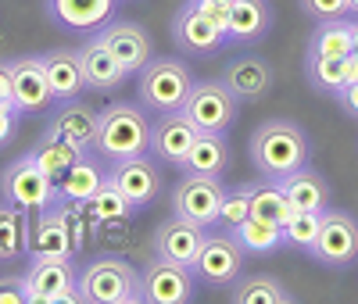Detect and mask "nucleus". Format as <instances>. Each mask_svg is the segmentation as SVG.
<instances>
[{
  "mask_svg": "<svg viewBox=\"0 0 358 304\" xmlns=\"http://www.w3.org/2000/svg\"><path fill=\"white\" fill-rule=\"evenodd\" d=\"M222 194H226L222 175H183L172 187V215H183L204 229H212Z\"/></svg>",
  "mask_w": 358,
  "mask_h": 304,
  "instance_id": "12",
  "label": "nucleus"
},
{
  "mask_svg": "<svg viewBox=\"0 0 358 304\" xmlns=\"http://www.w3.org/2000/svg\"><path fill=\"white\" fill-rule=\"evenodd\" d=\"M197 276L194 268L176 265L165 258H151L140 272V301L147 304H190L197 297Z\"/></svg>",
  "mask_w": 358,
  "mask_h": 304,
  "instance_id": "10",
  "label": "nucleus"
},
{
  "mask_svg": "<svg viewBox=\"0 0 358 304\" xmlns=\"http://www.w3.org/2000/svg\"><path fill=\"white\" fill-rule=\"evenodd\" d=\"M76 50H79V65H83V82H86V89H94V94H115V89L129 79L126 68L115 61V54L101 43L97 33L86 36V43L76 47Z\"/></svg>",
  "mask_w": 358,
  "mask_h": 304,
  "instance_id": "19",
  "label": "nucleus"
},
{
  "mask_svg": "<svg viewBox=\"0 0 358 304\" xmlns=\"http://www.w3.org/2000/svg\"><path fill=\"white\" fill-rule=\"evenodd\" d=\"M172 43L179 47V54H190V57H212L226 47V33L208 22L190 0L183 8H179V15L172 18Z\"/></svg>",
  "mask_w": 358,
  "mask_h": 304,
  "instance_id": "15",
  "label": "nucleus"
},
{
  "mask_svg": "<svg viewBox=\"0 0 358 304\" xmlns=\"http://www.w3.org/2000/svg\"><path fill=\"white\" fill-rule=\"evenodd\" d=\"M236 111H241V101L229 94V86L222 79H204L194 82L190 97L183 104V115L194 122L197 133H229Z\"/></svg>",
  "mask_w": 358,
  "mask_h": 304,
  "instance_id": "9",
  "label": "nucleus"
},
{
  "mask_svg": "<svg viewBox=\"0 0 358 304\" xmlns=\"http://www.w3.org/2000/svg\"><path fill=\"white\" fill-rule=\"evenodd\" d=\"M273 29V8L268 0H233L229 4V29H226V43H258L268 36Z\"/></svg>",
  "mask_w": 358,
  "mask_h": 304,
  "instance_id": "22",
  "label": "nucleus"
},
{
  "mask_svg": "<svg viewBox=\"0 0 358 304\" xmlns=\"http://www.w3.org/2000/svg\"><path fill=\"white\" fill-rule=\"evenodd\" d=\"M236 240H241V247L248 254H273L283 247V229L280 222H268V219H258V215H248L236 229H229Z\"/></svg>",
  "mask_w": 358,
  "mask_h": 304,
  "instance_id": "30",
  "label": "nucleus"
},
{
  "mask_svg": "<svg viewBox=\"0 0 358 304\" xmlns=\"http://www.w3.org/2000/svg\"><path fill=\"white\" fill-rule=\"evenodd\" d=\"M0 101H11V65L0 61Z\"/></svg>",
  "mask_w": 358,
  "mask_h": 304,
  "instance_id": "43",
  "label": "nucleus"
},
{
  "mask_svg": "<svg viewBox=\"0 0 358 304\" xmlns=\"http://www.w3.org/2000/svg\"><path fill=\"white\" fill-rule=\"evenodd\" d=\"M101 43L115 54V61L126 68V75H136L147 61L155 57V43H151V33H147L143 25H136V22H108L104 29H101Z\"/></svg>",
  "mask_w": 358,
  "mask_h": 304,
  "instance_id": "16",
  "label": "nucleus"
},
{
  "mask_svg": "<svg viewBox=\"0 0 358 304\" xmlns=\"http://www.w3.org/2000/svg\"><path fill=\"white\" fill-rule=\"evenodd\" d=\"M229 301L233 304H290L294 294L276 280V276H265V272H258V276H236L229 283Z\"/></svg>",
  "mask_w": 358,
  "mask_h": 304,
  "instance_id": "29",
  "label": "nucleus"
},
{
  "mask_svg": "<svg viewBox=\"0 0 358 304\" xmlns=\"http://www.w3.org/2000/svg\"><path fill=\"white\" fill-rule=\"evenodd\" d=\"M301 11L312 18V22H322V18H344L351 11L348 0H297Z\"/></svg>",
  "mask_w": 358,
  "mask_h": 304,
  "instance_id": "38",
  "label": "nucleus"
},
{
  "mask_svg": "<svg viewBox=\"0 0 358 304\" xmlns=\"http://www.w3.org/2000/svg\"><path fill=\"white\" fill-rule=\"evenodd\" d=\"M219 4H233V0H219Z\"/></svg>",
  "mask_w": 358,
  "mask_h": 304,
  "instance_id": "47",
  "label": "nucleus"
},
{
  "mask_svg": "<svg viewBox=\"0 0 358 304\" xmlns=\"http://www.w3.org/2000/svg\"><path fill=\"white\" fill-rule=\"evenodd\" d=\"M122 0H47V15L57 22L65 33H83L94 36L115 18V8Z\"/></svg>",
  "mask_w": 358,
  "mask_h": 304,
  "instance_id": "17",
  "label": "nucleus"
},
{
  "mask_svg": "<svg viewBox=\"0 0 358 304\" xmlns=\"http://www.w3.org/2000/svg\"><path fill=\"white\" fill-rule=\"evenodd\" d=\"M0 201L25 211V215H36V211L57 204L62 197H57V182L47 172H40L25 154L0 172Z\"/></svg>",
  "mask_w": 358,
  "mask_h": 304,
  "instance_id": "7",
  "label": "nucleus"
},
{
  "mask_svg": "<svg viewBox=\"0 0 358 304\" xmlns=\"http://www.w3.org/2000/svg\"><path fill=\"white\" fill-rule=\"evenodd\" d=\"M308 54L322 57H348L351 54V22L348 18H322L308 36Z\"/></svg>",
  "mask_w": 358,
  "mask_h": 304,
  "instance_id": "31",
  "label": "nucleus"
},
{
  "mask_svg": "<svg viewBox=\"0 0 358 304\" xmlns=\"http://www.w3.org/2000/svg\"><path fill=\"white\" fill-rule=\"evenodd\" d=\"M351 54H358V22H351Z\"/></svg>",
  "mask_w": 358,
  "mask_h": 304,
  "instance_id": "45",
  "label": "nucleus"
},
{
  "mask_svg": "<svg viewBox=\"0 0 358 304\" xmlns=\"http://www.w3.org/2000/svg\"><path fill=\"white\" fill-rule=\"evenodd\" d=\"M305 75L312 82V89L319 94H341L344 89V57H322V54H308L305 57Z\"/></svg>",
  "mask_w": 358,
  "mask_h": 304,
  "instance_id": "35",
  "label": "nucleus"
},
{
  "mask_svg": "<svg viewBox=\"0 0 358 304\" xmlns=\"http://www.w3.org/2000/svg\"><path fill=\"white\" fill-rule=\"evenodd\" d=\"M0 304H33L25 276H0Z\"/></svg>",
  "mask_w": 358,
  "mask_h": 304,
  "instance_id": "40",
  "label": "nucleus"
},
{
  "mask_svg": "<svg viewBox=\"0 0 358 304\" xmlns=\"http://www.w3.org/2000/svg\"><path fill=\"white\" fill-rule=\"evenodd\" d=\"M83 150H90V147H79V143H72V140H65V136L47 133L36 147H29V161H33L40 172H47L50 179H57V175L69 172V168L83 158Z\"/></svg>",
  "mask_w": 358,
  "mask_h": 304,
  "instance_id": "28",
  "label": "nucleus"
},
{
  "mask_svg": "<svg viewBox=\"0 0 358 304\" xmlns=\"http://www.w3.org/2000/svg\"><path fill=\"white\" fill-rule=\"evenodd\" d=\"M25 240H29V215L11 204H0V261L25 258Z\"/></svg>",
  "mask_w": 358,
  "mask_h": 304,
  "instance_id": "32",
  "label": "nucleus"
},
{
  "mask_svg": "<svg viewBox=\"0 0 358 304\" xmlns=\"http://www.w3.org/2000/svg\"><path fill=\"white\" fill-rule=\"evenodd\" d=\"M194 82L197 79L183 57H151L136 72V97H140L147 115L183 111Z\"/></svg>",
  "mask_w": 358,
  "mask_h": 304,
  "instance_id": "3",
  "label": "nucleus"
},
{
  "mask_svg": "<svg viewBox=\"0 0 358 304\" xmlns=\"http://www.w3.org/2000/svg\"><path fill=\"white\" fill-rule=\"evenodd\" d=\"M251 215L268 219V222H280V226L287 222L290 204H287V197H283V190H280L276 179L258 175V179L251 182Z\"/></svg>",
  "mask_w": 358,
  "mask_h": 304,
  "instance_id": "33",
  "label": "nucleus"
},
{
  "mask_svg": "<svg viewBox=\"0 0 358 304\" xmlns=\"http://www.w3.org/2000/svg\"><path fill=\"white\" fill-rule=\"evenodd\" d=\"M43 57V68H47V82L54 89V104L62 101H76L86 82H83V65H79V50H69V47H57V50H47L40 54Z\"/></svg>",
  "mask_w": 358,
  "mask_h": 304,
  "instance_id": "25",
  "label": "nucleus"
},
{
  "mask_svg": "<svg viewBox=\"0 0 358 304\" xmlns=\"http://www.w3.org/2000/svg\"><path fill=\"white\" fill-rule=\"evenodd\" d=\"M190 4H194L208 22H215V25L222 29V33L229 29V4H219V0H190Z\"/></svg>",
  "mask_w": 358,
  "mask_h": 304,
  "instance_id": "41",
  "label": "nucleus"
},
{
  "mask_svg": "<svg viewBox=\"0 0 358 304\" xmlns=\"http://www.w3.org/2000/svg\"><path fill=\"white\" fill-rule=\"evenodd\" d=\"M229 165H233V147L226 133H197L179 172L183 175H222Z\"/></svg>",
  "mask_w": 358,
  "mask_h": 304,
  "instance_id": "24",
  "label": "nucleus"
},
{
  "mask_svg": "<svg viewBox=\"0 0 358 304\" xmlns=\"http://www.w3.org/2000/svg\"><path fill=\"white\" fill-rule=\"evenodd\" d=\"M201 240H204V226H197V222H190L183 215H169L155 229V254L190 268L197 251H201Z\"/></svg>",
  "mask_w": 358,
  "mask_h": 304,
  "instance_id": "18",
  "label": "nucleus"
},
{
  "mask_svg": "<svg viewBox=\"0 0 358 304\" xmlns=\"http://www.w3.org/2000/svg\"><path fill=\"white\" fill-rule=\"evenodd\" d=\"M47 133L65 136V140H72L79 147H94V140H97V111L79 104V97L76 101H62V108H57L50 115V122H47Z\"/></svg>",
  "mask_w": 358,
  "mask_h": 304,
  "instance_id": "26",
  "label": "nucleus"
},
{
  "mask_svg": "<svg viewBox=\"0 0 358 304\" xmlns=\"http://www.w3.org/2000/svg\"><path fill=\"white\" fill-rule=\"evenodd\" d=\"M18 122H22V111L15 108V101H0V147L15 143V136H18Z\"/></svg>",
  "mask_w": 358,
  "mask_h": 304,
  "instance_id": "39",
  "label": "nucleus"
},
{
  "mask_svg": "<svg viewBox=\"0 0 358 304\" xmlns=\"http://www.w3.org/2000/svg\"><path fill=\"white\" fill-rule=\"evenodd\" d=\"M25 287L33 304H86L79 290L76 258H33L25 268Z\"/></svg>",
  "mask_w": 358,
  "mask_h": 304,
  "instance_id": "6",
  "label": "nucleus"
},
{
  "mask_svg": "<svg viewBox=\"0 0 358 304\" xmlns=\"http://www.w3.org/2000/svg\"><path fill=\"white\" fill-rule=\"evenodd\" d=\"M308 258L326 268H348L358 261V219L344 208H326L319 219V236Z\"/></svg>",
  "mask_w": 358,
  "mask_h": 304,
  "instance_id": "8",
  "label": "nucleus"
},
{
  "mask_svg": "<svg viewBox=\"0 0 358 304\" xmlns=\"http://www.w3.org/2000/svg\"><path fill=\"white\" fill-rule=\"evenodd\" d=\"M248 215H251V182H241V187L222 194V204H219V215H215L212 229H236Z\"/></svg>",
  "mask_w": 358,
  "mask_h": 304,
  "instance_id": "37",
  "label": "nucleus"
},
{
  "mask_svg": "<svg viewBox=\"0 0 358 304\" xmlns=\"http://www.w3.org/2000/svg\"><path fill=\"white\" fill-rule=\"evenodd\" d=\"M79 290L86 304H136L140 272L126 258H94L79 268Z\"/></svg>",
  "mask_w": 358,
  "mask_h": 304,
  "instance_id": "4",
  "label": "nucleus"
},
{
  "mask_svg": "<svg viewBox=\"0 0 358 304\" xmlns=\"http://www.w3.org/2000/svg\"><path fill=\"white\" fill-rule=\"evenodd\" d=\"M11 101L22 115H47L54 108V89L47 82V68L40 54L11 57Z\"/></svg>",
  "mask_w": 358,
  "mask_h": 304,
  "instance_id": "13",
  "label": "nucleus"
},
{
  "mask_svg": "<svg viewBox=\"0 0 358 304\" xmlns=\"http://www.w3.org/2000/svg\"><path fill=\"white\" fill-rule=\"evenodd\" d=\"M337 101H341V108H344V115H351V118H358V82H348L341 94H337Z\"/></svg>",
  "mask_w": 358,
  "mask_h": 304,
  "instance_id": "42",
  "label": "nucleus"
},
{
  "mask_svg": "<svg viewBox=\"0 0 358 304\" xmlns=\"http://www.w3.org/2000/svg\"><path fill=\"white\" fill-rule=\"evenodd\" d=\"M222 82L229 86V94L236 101H262L268 89L276 82V72L265 57L258 54H244V57H233L226 72H222Z\"/></svg>",
  "mask_w": 358,
  "mask_h": 304,
  "instance_id": "20",
  "label": "nucleus"
},
{
  "mask_svg": "<svg viewBox=\"0 0 358 304\" xmlns=\"http://www.w3.org/2000/svg\"><path fill=\"white\" fill-rule=\"evenodd\" d=\"M276 182H280L290 211H326L330 208V182H326L312 165L297 168V172H290Z\"/></svg>",
  "mask_w": 358,
  "mask_h": 304,
  "instance_id": "23",
  "label": "nucleus"
},
{
  "mask_svg": "<svg viewBox=\"0 0 358 304\" xmlns=\"http://www.w3.org/2000/svg\"><path fill=\"white\" fill-rule=\"evenodd\" d=\"M194 140H197L194 122L183 111H165V115H155V122H151L147 154L158 158V165H169V168L179 172V165H183V158H187V150L194 147Z\"/></svg>",
  "mask_w": 358,
  "mask_h": 304,
  "instance_id": "14",
  "label": "nucleus"
},
{
  "mask_svg": "<svg viewBox=\"0 0 358 304\" xmlns=\"http://www.w3.org/2000/svg\"><path fill=\"white\" fill-rule=\"evenodd\" d=\"M25 254H29V258H43V254H50V258H79L76 243H72L65 222L57 219L54 204L43 208V211H36V222L29 226Z\"/></svg>",
  "mask_w": 358,
  "mask_h": 304,
  "instance_id": "21",
  "label": "nucleus"
},
{
  "mask_svg": "<svg viewBox=\"0 0 358 304\" xmlns=\"http://www.w3.org/2000/svg\"><path fill=\"white\" fill-rule=\"evenodd\" d=\"M348 4H351V11H355V15H358V0H348Z\"/></svg>",
  "mask_w": 358,
  "mask_h": 304,
  "instance_id": "46",
  "label": "nucleus"
},
{
  "mask_svg": "<svg viewBox=\"0 0 358 304\" xmlns=\"http://www.w3.org/2000/svg\"><path fill=\"white\" fill-rule=\"evenodd\" d=\"M133 204L118 194L111 182H104V187L86 201V215H90V222L94 226H115V222H126L129 215H133Z\"/></svg>",
  "mask_w": 358,
  "mask_h": 304,
  "instance_id": "34",
  "label": "nucleus"
},
{
  "mask_svg": "<svg viewBox=\"0 0 358 304\" xmlns=\"http://www.w3.org/2000/svg\"><path fill=\"white\" fill-rule=\"evenodd\" d=\"M319 219H322V211H290L287 222L280 226L283 229V243L294 247V251H301V254H308L315 236H319Z\"/></svg>",
  "mask_w": 358,
  "mask_h": 304,
  "instance_id": "36",
  "label": "nucleus"
},
{
  "mask_svg": "<svg viewBox=\"0 0 358 304\" xmlns=\"http://www.w3.org/2000/svg\"><path fill=\"white\" fill-rule=\"evenodd\" d=\"M108 182L122 194L136 211L155 204L165 194V175L158 168V158L151 154H136V158H122V161H111L108 168Z\"/></svg>",
  "mask_w": 358,
  "mask_h": 304,
  "instance_id": "11",
  "label": "nucleus"
},
{
  "mask_svg": "<svg viewBox=\"0 0 358 304\" xmlns=\"http://www.w3.org/2000/svg\"><path fill=\"white\" fill-rule=\"evenodd\" d=\"M54 182H57V197H62V201H79V204H86V201L108 182V172L101 168V161L90 154V150H83V158H79L69 172L57 175Z\"/></svg>",
  "mask_w": 358,
  "mask_h": 304,
  "instance_id": "27",
  "label": "nucleus"
},
{
  "mask_svg": "<svg viewBox=\"0 0 358 304\" xmlns=\"http://www.w3.org/2000/svg\"><path fill=\"white\" fill-rule=\"evenodd\" d=\"M147 140H151V118L143 104L129 101H111L108 108L97 111V140L94 150L108 161H122L147 154Z\"/></svg>",
  "mask_w": 358,
  "mask_h": 304,
  "instance_id": "2",
  "label": "nucleus"
},
{
  "mask_svg": "<svg viewBox=\"0 0 358 304\" xmlns=\"http://www.w3.org/2000/svg\"><path fill=\"white\" fill-rule=\"evenodd\" d=\"M344 79H348V82H358V54H348V57H344ZM348 82H344V86H348Z\"/></svg>",
  "mask_w": 358,
  "mask_h": 304,
  "instance_id": "44",
  "label": "nucleus"
},
{
  "mask_svg": "<svg viewBox=\"0 0 358 304\" xmlns=\"http://www.w3.org/2000/svg\"><path fill=\"white\" fill-rule=\"evenodd\" d=\"M244 261H248V251L241 247L229 229H215L208 233L204 229V240H201V251L194 258V276L201 287L208 290H229V283L244 272Z\"/></svg>",
  "mask_w": 358,
  "mask_h": 304,
  "instance_id": "5",
  "label": "nucleus"
},
{
  "mask_svg": "<svg viewBox=\"0 0 358 304\" xmlns=\"http://www.w3.org/2000/svg\"><path fill=\"white\" fill-rule=\"evenodd\" d=\"M251 165L265 179H283L312 161L308 133L290 118H268L251 133Z\"/></svg>",
  "mask_w": 358,
  "mask_h": 304,
  "instance_id": "1",
  "label": "nucleus"
}]
</instances>
